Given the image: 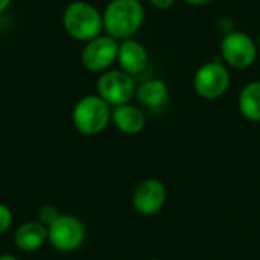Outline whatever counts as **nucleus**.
I'll use <instances>...</instances> for the list:
<instances>
[{
	"mask_svg": "<svg viewBox=\"0 0 260 260\" xmlns=\"http://www.w3.org/2000/svg\"><path fill=\"white\" fill-rule=\"evenodd\" d=\"M117 62L120 66V70L131 76H136L145 72V69L148 67L149 55L146 47L140 41L129 38L119 43Z\"/></svg>",
	"mask_w": 260,
	"mask_h": 260,
	"instance_id": "nucleus-10",
	"label": "nucleus"
},
{
	"mask_svg": "<svg viewBox=\"0 0 260 260\" xmlns=\"http://www.w3.org/2000/svg\"><path fill=\"white\" fill-rule=\"evenodd\" d=\"M256 41L244 30H233L221 40V56L225 64L233 69H248L256 62L257 58Z\"/></svg>",
	"mask_w": 260,
	"mask_h": 260,
	"instance_id": "nucleus-7",
	"label": "nucleus"
},
{
	"mask_svg": "<svg viewBox=\"0 0 260 260\" xmlns=\"http://www.w3.org/2000/svg\"><path fill=\"white\" fill-rule=\"evenodd\" d=\"M145 21V8L140 0H111L102 11L107 35L117 41L134 38Z\"/></svg>",
	"mask_w": 260,
	"mask_h": 260,
	"instance_id": "nucleus-1",
	"label": "nucleus"
},
{
	"mask_svg": "<svg viewBox=\"0 0 260 260\" xmlns=\"http://www.w3.org/2000/svg\"><path fill=\"white\" fill-rule=\"evenodd\" d=\"M62 26L69 37L87 43L99 37L104 30L102 12L88 2L75 0L64 8Z\"/></svg>",
	"mask_w": 260,
	"mask_h": 260,
	"instance_id": "nucleus-2",
	"label": "nucleus"
},
{
	"mask_svg": "<svg viewBox=\"0 0 260 260\" xmlns=\"http://www.w3.org/2000/svg\"><path fill=\"white\" fill-rule=\"evenodd\" d=\"M238 107L244 119L250 122H260V81H251L242 87Z\"/></svg>",
	"mask_w": 260,
	"mask_h": 260,
	"instance_id": "nucleus-14",
	"label": "nucleus"
},
{
	"mask_svg": "<svg viewBox=\"0 0 260 260\" xmlns=\"http://www.w3.org/2000/svg\"><path fill=\"white\" fill-rule=\"evenodd\" d=\"M61 212L55 204H43L38 209V215H37V221H40L43 225L49 227L52 225L58 218H59Z\"/></svg>",
	"mask_w": 260,
	"mask_h": 260,
	"instance_id": "nucleus-15",
	"label": "nucleus"
},
{
	"mask_svg": "<svg viewBox=\"0 0 260 260\" xmlns=\"http://www.w3.org/2000/svg\"><path fill=\"white\" fill-rule=\"evenodd\" d=\"M148 260H160V259H148Z\"/></svg>",
	"mask_w": 260,
	"mask_h": 260,
	"instance_id": "nucleus-23",
	"label": "nucleus"
},
{
	"mask_svg": "<svg viewBox=\"0 0 260 260\" xmlns=\"http://www.w3.org/2000/svg\"><path fill=\"white\" fill-rule=\"evenodd\" d=\"M181 2L186 5H190V6H206V5L212 3L213 0H181Z\"/></svg>",
	"mask_w": 260,
	"mask_h": 260,
	"instance_id": "nucleus-19",
	"label": "nucleus"
},
{
	"mask_svg": "<svg viewBox=\"0 0 260 260\" xmlns=\"http://www.w3.org/2000/svg\"><path fill=\"white\" fill-rule=\"evenodd\" d=\"M218 29H219V32L222 34V37L227 35V34H232L233 30H236L235 21H233L230 17H221V18L218 20Z\"/></svg>",
	"mask_w": 260,
	"mask_h": 260,
	"instance_id": "nucleus-17",
	"label": "nucleus"
},
{
	"mask_svg": "<svg viewBox=\"0 0 260 260\" xmlns=\"http://www.w3.org/2000/svg\"><path fill=\"white\" fill-rule=\"evenodd\" d=\"M177 0H149V3L158 11H168L175 5Z\"/></svg>",
	"mask_w": 260,
	"mask_h": 260,
	"instance_id": "nucleus-18",
	"label": "nucleus"
},
{
	"mask_svg": "<svg viewBox=\"0 0 260 260\" xmlns=\"http://www.w3.org/2000/svg\"><path fill=\"white\" fill-rule=\"evenodd\" d=\"M14 245L23 253H35L47 242V227L40 221H26L14 232Z\"/></svg>",
	"mask_w": 260,
	"mask_h": 260,
	"instance_id": "nucleus-11",
	"label": "nucleus"
},
{
	"mask_svg": "<svg viewBox=\"0 0 260 260\" xmlns=\"http://www.w3.org/2000/svg\"><path fill=\"white\" fill-rule=\"evenodd\" d=\"M256 44H257V49H260V32L257 35V40H256Z\"/></svg>",
	"mask_w": 260,
	"mask_h": 260,
	"instance_id": "nucleus-22",
	"label": "nucleus"
},
{
	"mask_svg": "<svg viewBox=\"0 0 260 260\" xmlns=\"http://www.w3.org/2000/svg\"><path fill=\"white\" fill-rule=\"evenodd\" d=\"M136 99L148 110H160L169 101V88L161 79H148L137 87Z\"/></svg>",
	"mask_w": 260,
	"mask_h": 260,
	"instance_id": "nucleus-13",
	"label": "nucleus"
},
{
	"mask_svg": "<svg viewBox=\"0 0 260 260\" xmlns=\"http://www.w3.org/2000/svg\"><path fill=\"white\" fill-rule=\"evenodd\" d=\"M0 260H18V257L11 253H3V254H0Z\"/></svg>",
	"mask_w": 260,
	"mask_h": 260,
	"instance_id": "nucleus-21",
	"label": "nucleus"
},
{
	"mask_svg": "<svg viewBox=\"0 0 260 260\" xmlns=\"http://www.w3.org/2000/svg\"><path fill=\"white\" fill-rule=\"evenodd\" d=\"M166 186L158 178H146L133 192V209L143 216L157 215L166 204Z\"/></svg>",
	"mask_w": 260,
	"mask_h": 260,
	"instance_id": "nucleus-9",
	"label": "nucleus"
},
{
	"mask_svg": "<svg viewBox=\"0 0 260 260\" xmlns=\"http://www.w3.org/2000/svg\"><path fill=\"white\" fill-rule=\"evenodd\" d=\"M111 122L122 134L134 136V134H139L145 128L146 116L139 105L128 102V104L113 108Z\"/></svg>",
	"mask_w": 260,
	"mask_h": 260,
	"instance_id": "nucleus-12",
	"label": "nucleus"
},
{
	"mask_svg": "<svg viewBox=\"0 0 260 260\" xmlns=\"http://www.w3.org/2000/svg\"><path fill=\"white\" fill-rule=\"evenodd\" d=\"M113 108L98 94L82 96L72 110V122L82 136H98L111 122Z\"/></svg>",
	"mask_w": 260,
	"mask_h": 260,
	"instance_id": "nucleus-3",
	"label": "nucleus"
},
{
	"mask_svg": "<svg viewBox=\"0 0 260 260\" xmlns=\"http://www.w3.org/2000/svg\"><path fill=\"white\" fill-rule=\"evenodd\" d=\"M87 230L84 222L70 213H61L59 218L47 227V242L61 253L79 250L85 241Z\"/></svg>",
	"mask_w": 260,
	"mask_h": 260,
	"instance_id": "nucleus-5",
	"label": "nucleus"
},
{
	"mask_svg": "<svg viewBox=\"0 0 260 260\" xmlns=\"http://www.w3.org/2000/svg\"><path fill=\"white\" fill-rule=\"evenodd\" d=\"M119 41L110 35H99L87 41L81 50V64L90 73H104L117 61Z\"/></svg>",
	"mask_w": 260,
	"mask_h": 260,
	"instance_id": "nucleus-8",
	"label": "nucleus"
},
{
	"mask_svg": "<svg viewBox=\"0 0 260 260\" xmlns=\"http://www.w3.org/2000/svg\"><path fill=\"white\" fill-rule=\"evenodd\" d=\"M136 82L134 78L123 70H107L101 73L96 84V94L101 96L110 107H119L131 102L136 96Z\"/></svg>",
	"mask_w": 260,
	"mask_h": 260,
	"instance_id": "nucleus-6",
	"label": "nucleus"
},
{
	"mask_svg": "<svg viewBox=\"0 0 260 260\" xmlns=\"http://www.w3.org/2000/svg\"><path fill=\"white\" fill-rule=\"evenodd\" d=\"M12 221H14V216H12L11 209L6 204L0 203V236L9 232Z\"/></svg>",
	"mask_w": 260,
	"mask_h": 260,
	"instance_id": "nucleus-16",
	"label": "nucleus"
},
{
	"mask_svg": "<svg viewBox=\"0 0 260 260\" xmlns=\"http://www.w3.org/2000/svg\"><path fill=\"white\" fill-rule=\"evenodd\" d=\"M12 0H0V14H3L9 6H11Z\"/></svg>",
	"mask_w": 260,
	"mask_h": 260,
	"instance_id": "nucleus-20",
	"label": "nucleus"
},
{
	"mask_svg": "<svg viewBox=\"0 0 260 260\" xmlns=\"http://www.w3.org/2000/svg\"><path fill=\"white\" fill-rule=\"evenodd\" d=\"M230 81L232 78L227 66L219 59H213L197 69L193 76V88L200 98L215 101L227 93Z\"/></svg>",
	"mask_w": 260,
	"mask_h": 260,
	"instance_id": "nucleus-4",
	"label": "nucleus"
}]
</instances>
